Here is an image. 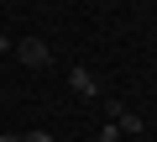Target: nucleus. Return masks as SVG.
<instances>
[{"label": "nucleus", "mask_w": 157, "mask_h": 142, "mask_svg": "<svg viewBox=\"0 0 157 142\" xmlns=\"http://www.w3.org/2000/svg\"><path fill=\"white\" fill-rule=\"evenodd\" d=\"M16 53H21V63H32V68H47V63H52V47H47L42 37H26Z\"/></svg>", "instance_id": "f257e3e1"}, {"label": "nucleus", "mask_w": 157, "mask_h": 142, "mask_svg": "<svg viewBox=\"0 0 157 142\" xmlns=\"http://www.w3.org/2000/svg\"><path fill=\"white\" fill-rule=\"evenodd\" d=\"M68 84H73V95H84V100H89V95L100 90V84H94V74H89V68H73V74H68Z\"/></svg>", "instance_id": "f03ea898"}, {"label": "nucleus", "mask_w": 157, "mask_h": 142, "mask_svg": "<svg viewBox=\"0 0 157 142\" xmlns=\"http://www.w3.org/2000/svg\"><path fill=\"white\" fill-rule=\"evenodd\" d=\"M115 137H121V126H105V132H100L94 142H115Z\"/></svg>", "instance_id": "7ed1b4c3"}, {"label": "nucleus", "mask_w": 157, "mask_h": 142, "mask_svg": "<svg viewBox=\"0 0 157 142\" xmlns=\"http://www.w3.org/2000/svg\"><path fill=\"white\" fill-rule=\"evenodd\" d=\"M21 142H52V137H47V132H26Z\"/></svg>", "instance_id": "20e7f679"}, {"label": "nucleus", "mask_w": 157, "mask_h": 142, "mask_svg": "<svg viewBox=\"0 0 157 142\" xmlns=\"http://www.w3.org/2000/svg\"><path fill=\"white\" fill-rule=\"evenodd\" d=\"M0 142H21V132H0Z\"/></svg>", "instance_id": "39448f33"}, {"label": "nucleus", "mask_w": 157, "mask_h": 142, "mask_svg": "<svg viewBox=\"0 0 157 142\" xmlns=\"http://www.w3.org/2000/svg\"><path fill=\"white\" fill-rule=\"evenodd\" d=\"M0 47H6V42H0Z\"/></svg>", "instance_id": "423d86ee"}]
</instances>
